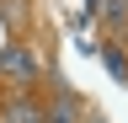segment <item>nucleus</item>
Segmentation results:
<instances>
[{"label": "nucleus", "instance_id": "20e7f679", "mask_svg": "<svg viewBox=\"0 0 128 123\" xmlns=\"http://www.w3.org/2000/svg\"><path fill=\"white\" fill-rule=\"evenodd\" d=\"M107 70L118 75V80H128V64H123V54H118V48H107Z\"/></svg>", "mask_w": 128, "mask_h": 123}, {"label": "nucleus", "instance_id": "39448f33", "mask_svg": "<svg viewBox=\"0 0 128 123\" xmlns=\"http://www.w3.org/2000/svg\"><path fill=\"white\" fill-rule=\"evenodd\" d=\"M91 123H102V118H91Z\"/></svg>", "mask_w": 128, "mask_h": 123}, {"label": "nucleus", "instance_id": "f03ea898", "mask_svg": "<svg viewBox=\"0 0 128 123\" xmlns=\"http://www.w3.org/2000/svg\"><path fill=\"white\" fill-rule=\"evenodd\" d=\"M6 123H43V107L38 102H11L6 107Z\"/></svg>", "mask_w": 128, "mask_h": 123}, {"label": "nucleus", "instance_id": "7ed1b4c3", "mask_svg": "<svg viewBox=\"0 0 128 123\" xmlns=\"http://www.w3.org/2000/svg\"><path fill=\"white\" fill-rule=\"evenodd\" d=\"M43 123H75V96H59L54 118H43Z\"/></svg>", "mask_w": 128, "mask_h": 123}, {"label": "nucleus", "instance_id": "f257e3e1", "mask_svg": "<svg viewBox=\"0 0 128 123\" xmlns=\"http://www.w3.org/2000/svg\"><path fill=\"white\" fill-rule=\"evenodd\" d=\"M0 70H11V75H32L38 64L27 59V48H6V54H0Z\"/></svg>", "mask_w": 128, "mask_h": 123}]
</instances>
